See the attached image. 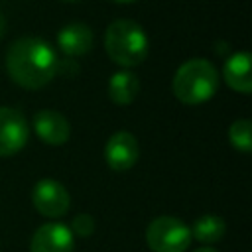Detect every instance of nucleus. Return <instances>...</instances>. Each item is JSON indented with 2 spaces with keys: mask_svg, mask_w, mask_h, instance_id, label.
I'll return each mask as SVG.
<instances>
[{
  "mask_svg": "<svg viewBox=\"0 0 252 252\" xmlns=\"http://www.w3.org/2000/svg\"><path fill=\"white\" fill-rule=\"evenodd\" d=\"M6 71L10 79L22 89L37 91L57 75L59 59L55 49L45 39L26 35L8 47Z\"/></svg>",
  "mask_w": 252,
  "mask_h": 252,
  "instance_id": "1",
  "label": "nucleus"
},
{
  "mask_svg": "<svg viewBox=\"0 0 252 252\" xmlns=\"http://www.w3.org/2000/svg\"><path fill=\"white\" fill-rule=\"evenodd\" d=\"M171 89L179 102L189 106L203 104L219 89V71L207 59H189L175 71Z\"/></svg>",
  "mask_w": 252,
  "mask_h": 252,
  "instance_id": "2",
  "label": "nucleus"
},
{
  "mask_svg": "<svg viewBox=\"0 0 252 252\" xmlns=\"http://www.w3.org/2000/svg\"><path fill=\"white\" fill-rule=\"evenodd\" d=\"M104 49L116 65L130 69V67H138L140 63H144L150 43L140 24L128 18H120V20H114L106 28Z\"/></svg>",
  "mask_w": 252,
  "mask_h": 252,
  "instance_id": "3",
  "label": "nucleus"
},
{
  "mask_svg": "<svg viewBox=\"0 0 252 252\" xmlns=\"http://www.w3.org/2000/svg\"><path fill=\"white\" fill-rule=\"evenodd\" d=\"M146 242L154 252H185L191 244V230L183 220L163 215L148 224Z\"/></svg>",
  "mask_w": 252,
  "mask_h": 252,
  "instance_id": "4",
  "label": "nucleus"
},
{
  "mask_svg": "<svg viewBox=\"0 0 252 252\" xmlns=\"http://www.w3.org/2000/svg\"><path fill=\"white\" fill-rule=\"evenodd\" d=\"M32 203L39 215L49 219H59L69 211L71 199L63 183L51 177H43L35 181L32 189Z\"/></svg>",
  "mask_w": 252,
  "mask_h": 252,
  "instance_id": "5",
  "label": "nucleus"
},
{
  "mask_svg": "<svg viewBox=\"0 0 252 252\" xmlns=\"http://www.w3.org/2000/svg\"><path fill=\"white\" fill-rule=\"evenodd\" d=\"M30 138V124L16 108L0 106V158L18 154Z\"/></svg>",
  "mask_w": 252,
  "mask_h": 252,
  "instance_id": "6",
  "label": "nucleus"
},
{
  "mask_svg": "<svg viewBox=\"0 0 252 252\" xmlns=\"http://www.w3.org/2000/svg\"><path fill=\"white\" fill-rule=\"evenodd\" d=\"M138 158H140L138 140L128 130H118L108 138L104 146V159L110 169L126 171L132 165H136Z\"/></svg>",
  "mask_w": 252,
  "mask_h": 252,
  "instance_id": "7",
  "label": "nucleus"
},
{
  "mask_svg": "<svg viewBox=\"0 0 252 252\" xmlns=\"http://www.w3.org/2000/svg\"><path fill=\"white\" fill-rule=\"evenodd\" d=\"M30 252H75V236L61 222H45L32 234Z\"/></svg>",
  "mask_w": 252,
  "mask_h": 252,
  "instance_id": "8",
  "label": "nucleus"
},
{
  "mask_svg": "<svg viewBox=\"0 0 252 252\" xmlns=\"http://www.w3.org/2000/svg\"><path fill=\"white\" fill-rule=\"evenodd\" d=\"M32 126H33L35 136L41 142L49 144V146H61L71 136L69 120L57 110H39V112H35L33 120H32Z\"/></svg>",
  "mask_w": 252,
  "mask_h": 252,
  "instance_id": "9",
  "label": "nucleus"
},
{
  "mask_svg": "<svg viewBox=\"0 0 252 252\" xmlns=\"http://www.w3.org/2000/svg\"><path fill=\"white\" fill-rule=\"evenodd\" d=\"M93 30L83 22H71L57 32V45L69 57L87 55L93 47Z\"/></svg>",
  "mask_w": 252,
  "mask_h": 252,
  "instance_id": "10",
  "label": "nucleus"
},
{
  "mask_svg": "<svg viewBox=\"0 0 252 252\" xmlns=\"http://www.w3.org/2000/svg\"><path fill=\"white\" fill-rule=\"evenodd\" d=\"M222 79L224 83L242 94H248L252 91V77H250V53L238 51L232 53L222 67Z\"/></svg>",
  "mask_w": 252,
  "mask_h": 252,
  "instance_id": "11",
  "label": "nucleus"
},
{
  "mask_svg": "<svg viewBox=\"0 0 252 252\" xmlns=\"http://www.w3.org/2000/svg\"><path fill=\"white\" fill-rule=\"evenodd\" d=\"M138 93H140V79L132 71H126V69L116 71L108 79V96L118 106L132 104Z\"/></svg>",
  "mask_w": 252,
  "mask_h": 252,
  "instance_id": "12",
  "label": "nucleus"
},
{
  "mask_svg": "<svg viewBox=\"0 0 252 252\" xmlns=\"http://www.w3.org/2000/svg\"><path fill=\"white\" fill-rule=\"evenodd\" d=\"M189 230H191V238H197L203 244H213L224 236L226 224L217 215H203L195 220V224Z\"/></svg>",
  "mask_w": 252,
  "mask_h": 252,
  "instance_id": "13",
  "label": "nucleus"
},
{
  "mask_svg": "<svg viewBox=\"0 0 252 252\" xmlns=\"http://www.w3.org/2000/svg\"><path fill=\"white\" fill-rule=\"evenodd\" d=\"M228 140L232 148H236L242 154L252 152V124L248 118H238L228 128Z\"/></svg>",
  "mask_w": 252,
  "mask_h": 252,
  "instance_id": "14",
  "label": "nucleus"
},
{
  "mask_svg": "<svg viewBox=\"0 0 252 252\" xmlns=\"http://www.w3.org/2000/svg\"><path fill=\"white\" fill-rule=\"evenodd\" d=\"M93 230H94V219L91 215L81 213V215H77L73 219V230L71 232H75L79 236H89Z\"/></svg>",
  "mask_w": 252,
  "mask_h": 252,
  "instance_id": "15",
  "label": "nucleus"
},
{
  "mask_svg": "<svg viewBox=\"0 0 252 252\" xmlns=\"http://www.w3.org/2000/svg\"><path fill=\"white\" fill-rule=\"evenodd\" d=\"M4 32H6V18L0 14V37L4 35Z\"/></svg>",
  "mask_w": 252,
  "mask_h": 252,
  "instance_id": "16",
  "label": "nucleus"
},
{
  "mask_svg": "<svg viewBox=\"0 0 252 252\" xmlns=\"http://www.w3.org/2000/svg\"><path fill=\"white\" fill-rule=\"evenodd\" d=\"M195 252H217L215 248H211V246H201V248H197Z\"/></svg>",
  "mask_w": 252,
  "mask_h": 252,
  "instance_id": "17",
  "label": "nucleus"
},
{
  "mask_svg": "<svg viewBox=\"0 0 252 252\" xmlns=\"http://www.w3.org/2000/svg\"><path fill=\"white\" fill-rule=\"evenodd\" d=\"M114 2H120V4H128V2H136V0H114Z\"/></svg>",
  "mask_w": 252,
  "mask_h": 252,
  "instance_id": "18",
  "label": "nucleus"
},
{
  "mask_svg": "<svg viewBox=\"0 0 252 252\" xmlns=\"http://www.w3.org/2000/svg\"><path fill=\"white\" fill-rule=\"evenodd\" d=\"M67 2H75V0H67Z\"/></svg>",
  "mask_w": 252,
  "mask_h": 252,
  "instance_id": "19",
  "label": "nucleus"
}]
</instances>
